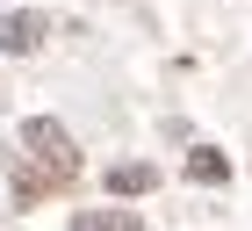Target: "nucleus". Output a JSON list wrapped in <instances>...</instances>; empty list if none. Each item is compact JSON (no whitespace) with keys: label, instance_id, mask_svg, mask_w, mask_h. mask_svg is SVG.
I'll use <instances>...</instances> for the list:
<instances>
[{"label":"nucleus","instance_id":"obj_5","mask_svg":"<svg viewBox=\"0 0 252 231\" xmlns=\"http://www.w3.org/2000/svg\"><path fill=\"white\" fill-rule=\"evenodd\" d=\"M188 181L194 188H216V181H231V159L216 152V145H194L188 152Z\"/></svg>","mask_w":252,"mask_h":231},{"label":"nucleus","instance_id":"obj_3","mask_svg":"<svg viewBox=\"0 0 252 231\" xmlns=\"http://www.w3.org/2000/svg\"><path fill=\"white\" fill-rule=\"evenodd\" d=\"M152 188H158L152 159H116V166H108V195H152Z\"/></svg>","mask_w":252,"mask_h":231},{"label":"nucleus","instance_id":"obj_4","mask_svg":"<svg viewBox=\"0 0 252 231\" xmlns=\"http://www.w3.org/2000/svg\"><path fill=\"white\" fill-rule=\"evenodd\" d=\"M72 231H144V217L123 202H101V210H72Z\"/></svg>","mask_w":252,"mask_h":231},{"label":"nucleus","instance_id":"obj_1","mask_svg":"<svg viewBox=\"0 0 252 231\" xmlns=\"http://www.w3.org/2000/svg\"><path fill=\"white\" fill-rule=\"evenodd\" d=\"M22 159H29V181L36 188H72L79 181V145L65 123H51V116H29L22 123Z\"/></svg>","mask_w":252,"mask_h":231},{"label":"nucleus","instance_id":"obj_2","mask_svg":"<svg viewBox=\"0 0 252 231\" xmlns=\"http://www.w3.org/2000/svg\"><path fill=\"white\" fill-rule=\"evenodd\" d=\"M43 37H51V15H36V7H22V15H0V51H7V58L43 51Z\"/></svg>","mask_w":252,"mask_h":231}]
</instances>
